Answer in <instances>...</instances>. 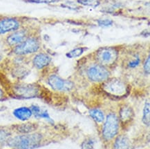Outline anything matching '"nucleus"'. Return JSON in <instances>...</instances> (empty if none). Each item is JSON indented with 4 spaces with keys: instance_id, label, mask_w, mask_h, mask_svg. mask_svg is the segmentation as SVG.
Listing matches in <instances>:
<instances>
[{
    "instance_id": "a878e982",
    "label": "nucleus",
    "mask_w": 150,
    "mask_h": 149,
    "mask_svg": "<svg viewBox=\"0 0 150 149\" xmlns=\"http://www.w3.org/2000/svg\"><path fill=\"white\" fill-rule=\"evenodd\" d=\"M143 70L146 74H149L150 72V56L148 55L145 59V62L143 64Z\"/></svg>"
},
{
    "instance_id": "412c9836",
    "label": "nucleus",
    "mask_w": 150,
    "mask_h": 149,
    "mask_svg": "<svg viewBox=\"0 0 150 149\" xmlns=\"http://www.w3.org/2000/svg\"><path fill=\"white\" fill-rule=\"evenodd\" d=\"M78 4L82 6H90L93 8H96L100 5L99 0H77Z\"/></svg>"
},
{
    "instance_id": "423d86ee",
    "label": "nucleus",
    "mask_w": 150,
    "mask_h": 149,
    "mask_svg": "<svg viewBox=\"0 0 150 149\" xmlns=\"http://www.w3.org/2000/svg\"><path fill=\"white\" fill-rule=\"evenodd\" d=\"M118 57V51L114 48H101L96 51L95 59L98 64L107 66H111L116 62Z\"/></svg>"
},
{
    "instance_id": "6ab92c4d",
    "label": "nucleus",
    "mask_w": 150,
    "mask_h": 149,
    "mask_svg": "<svg viewBox=\"0 0 150 149\" xmlns=\"http://www.w3.org/2000/svg\"><path fill=\"white\" fill-rule=\"evenodd\" d=\"M11 133L6 129H0V146L7 144L8 141L11 138Z\"/></svg>"
},
{
    "instance_id": "aec40b11",
    "label": "nucleus",
    "mask_w": 150,
    "mask_h": 149,
    "mask_svg": "<svg viewBox=\"0 0 150 149\" xmlns=\"http://www.w3.org/2000/svg\"><path fill=\"white\" fill-rule=\"evenodd\" d=\"M84 48L82 47H78L76 48L71 50L69 51V53H67V57L69 58H76V57H80V55L83 54L84 52Z\"/></svg>"
},
{
    "instance_id": "f8f14e48",
    "label": "nucleus",
    "mask_w": 150,
    "mask_h": 149,
    "mask_svg": "<svg viewBox=\"0 0 150 149\" xmlns=\"http://www.w3.org/2000/svg\"><path fill=\"white\" fill-rule=\"evenodd\" d=\"M51 62V57L46 53H39L33 59V64L37 69H43L44 68L49 66Z\"/></svg>"
},
{
    "instance_id": "b1692460",
    "label": "nucleus",
    "mask_w": 150,
    "mask_h": 149,
    "mask_svg": "<svg viewBox=\"0 0 150 149\" xmlns=\"http://www.w3.org/2000/svg\"><path fill=\"white\" fill-rule=\"evenodd\" d=\"M140 63V59L139 57H135L132 60L128 62V67L130 68H135L139 66Z\"/></svg>"
},
{
    "instance_id": "0eeeda50",
    "label": "nucleus",
    "mask_w": 150,
    "mask_h": 149,
    "mask_svg": "<svg viewBox=\"0 0 150 149\" xmlns=\"http://www.w3.org/2000/svg\"><path fill=\"white\" fill-rule=\"evenodd\" d=\"M86 75L90 81L93 82H104L110 76V72L107 67L99 64H95L88 67Z\"/></svg>"
},
{
    "instance_id": "bb28decb",
    "label": "nucleus",
    "mask_w": 150,
    "mask_h": 149,
    "mask_svg": "<svg viewBox=\"0 0 150 149\" xmlns=\"http://www.w3.org/2000/svg\"><path fill=\"white\" fill-rule=\"evenodd\" d=\"M4 97V91H2V89L0 88V99H2Z\"/></svg>"
},
{
    "instance_id": "9d476101",
    "label": "nucleus",
    "mask_w": 150,
    "mask_h": 149,
    "mask_svg": "<svg viewBox=\"0 0 150 149\" xmlns=\"http://www.w3.org/2000/svg\"><path fill=\"white\" fill-rule=\"evenodd\" d=\"M28 36H30L28 29L21 28L19 30L9 33L6 38V43L9 46L14 48L23 42Z\"/></svg>"
},
{
    "instance_id": "4be33fe9",
    "label": "nucleus",
    "mask_w": 150,
    "mask_h": 149,
    "mask_svg": "<svg viewBox=\"0 0 150 149\" xmlns=\"http://www.w3.org/2000/svg\"><path fill=\"white\" fill-rule=\"evenodd\" d=\"M81 149H94L93 139H86L81 144Z\"/></svg>"
},
{
    "instance_id": "1a4fd4ad",
    "label": "nucleus",
    "mask_w": 150,
    "mask_h": 149,
    "mask_svg": "<svg viewBox=\"0 0 150 149\" xmlns=\"http://www.w3.org/2000/svg\"><path fill=\"white\" fill-rule=\"evenodd\" d=\"M21 21L17 18H0V35H5L14 32L21 28Z\"/></svg>"
},
{
    "instance_id": "20e7f679",
    "label": "nucleus",
    "mask_w": 150,
    "mask_h": 149,
    "mask_svg": "<svg viewBox=\"0 0 150 149\" xmlns=\"http://www.w3.org/2000/svg\"><path fill=\"white\" fill-rule=\"evenodd\" d=\"M40 48V41L36 36L30 35L23 42L14 47L13 53L18 56L33 54L38 52Z\"/></svg>"
},
{
    "instance_id": "ddd939ff",
    "label": "nucleus",
    "mask_w": 150,
    "mask_h": 149,
    "mask_svg": "<svg viewBox=\"0 0 150 149\" xmlns=\"http://www.w3.org/2000/svg\"><path fill=\"white\" fill-rule=\"evenodd\" d=\"M113 149H131V142L125 135H119L113 143Z\"/></svg>"
},
{
    "instance_id": "dca6fc26",
    "label": "nucleus",
    "mask_w": 150,
    "mask_h": 149,
    "mask_svg": "<svg viewBox=\"0 0 150 149\" xmlns=\"http://www.w3.org/2000/svg\"><path fill=\"white\" fill-rule=\"evenodd\" d=\"M30 110H31L32 113L36 117H41L45 118V119L49 120V121L52 122L51 118L50 117V115L48 113L47 110H43L38 106H32L30 107Z\"/></svg>"
},
{
    "instance_id": "f257e3e1",
    "label": "nucleus",
    "mask_w": 150,
    "mask_h": 149,
    "mask_svg": "<svg viewBox=\"0 0 150 149\" xmlns=\"http://www.w3.org/2000/svg\"><path fill=\"white\" fill-rule=\"evenodd\" d=\"M42 136L40 133H27L11 137L8 146L15 149H33L40 146Z\"/></svg>"
},
{
    "instance_id": "cd10ccee",
    "label": "nucleus",
    "mask_w": 150,
    "mask_h": 149,
    "mask_svg": "<svg viewBox=\"0 0 150 149\" xmlns=\"http://www.w3.org/2000/svg\"><path fill=\"white\" fill-rule=\"evenodd\" d=\"M1 59H2V57H1V55H0V62H1Z\"/></svg>"
},
{
    "instance_id": "f3484780",
    "label": "nucleus",
    "mask_w": 150,
    "mask_h": 149,
    "mask_svg": "<svg viewBox=\"0 0 150 149\" xmlns=\"http://www.w3.org/2000/svg\"><path fill=\"white\" fill-rule=\"evenodd\" d=\"M89 114L92 119L97 123H102L105 119L104 112L101 110L98 109V108L91 109L89 111Z\"/></svg>"
},
{
    "instance_id": "4468645a",
    "label": "nucleus",
    "mask_w": 150,
    "mask_h": 149,
    "mask_svg": "<svg viewBox=\"0 0 150 149\" xmlns=\"http://www.w3.org/2000/svg\"><path fill=\"white\" fill-rule=\"evenodd\" d=\"M13 115L18 119L22 120V121H26L31 117L33 113L30 108L20 107V108H16L13 111Z\"/></svg>"
},
{
    "instance_id": "f03ea898",
    "label": "nucleus",
    "mask_w": 150,
    "mask_h": 149,
    "mask_svg": "<svg viewBox=\"0 0 150 149\" xmlns=\"http://www.w3.org/2000/svg\"><path fill=\"white\" fill-rule=\"evenodd\" d=\"M103 89L106 93L116 97L125 96L128 91V87L125 82L118 78H109L104 82Z\"/></svg>"
},
{
    "instance_id": "39448f33",
    "label": "nucleus",
    "mask_w": 150,
    "mask_h": 149,
    "mask_svg": "<svg viewBox=\"0 0 150 149\" xmlns=\"http://www.w3.org/2000/svg\"><path fill=\"white\" fill-rule=\"evenodd\" d=\"M11 90L13 95L23 99L33 98L40 93V86L34 84H17L13 86Z\"/></svg>"
},
{
    "instance_id": "6e6552de",
    "label": "nucleus",
    "mask_w": 150,
    "mask_h": 149,
    "mask_svg": "<svg viewBox=\"0 0 150 149\" xmlns=\"http://www.w3.org/2000/svg\"><path fill=\"white\" fill-rule=\"evenodd\" d=\"M48 84L52 89L59 92L69 91L74 88V84L71 82L64 79L57 74H51L48 78Z\"/></svg>"
},
{
    "instance_id": "393cba45",
    "label": "nucleus",
    "mask_w": 150,
    "mask_h": 149,
    "mask_svg": "<svg viewBox=\"0 0 150 149\" xmlns=\"http://www.w3.org/2000/svg\"><path fill=\"white\" fill-rule=\"evenodd\" d=\"M113 24V21L111 20H98V24L101 27H109Z\"/></svg>"
},
{
    "instance_id": "5701e85b",
    "label": "nucleus",
    "mask_w": 150,
    "mask_h": 149,
    "mask_svg": "<svg viewBox=\"0 0 150 149\" xmlns=\"http://www.w3.org/2000/svg\"><path fill=\"white\" fill-rule=\"evenodd\" d=\"M25 2L33 4H53L58 2L59 0H24Z\"/></svg>"
},
{
    "instance_id": "2eb2a0df",
    "label": "nucleus",
    "mask_w": 150,
    "mask_h": 149,
    "mask_svg": "<svg viewBox=\"0 0 150 149\" xmlns=\"http://www.w3.org/2000/svg\"><path fill=\"white\" fill-rule=\"evenodd\" d=\"M37 129V125L33 123H24L17 126L16 130L19 133L22 134H27V133H33Z\"/></svg>"
},
{
    "instance_id": "9b49d317",
    "label": "nucleus",
    "mask_w": 150,
    "mask_h": 149,
    "mask_svg": "<svg viewBox=\"0 0 150 149\" xmlns=\"http://www.w3.org/2000/svg\"><path fill=\"white\" fill-rule=\"evenodd\" d=\"M134 117V112L132 107L128 106V105H124L120 108V111H119V121L121 124H127L132 121Z\"/></svg>"
},
{
    "instance_id": "7ed1b4c3",
    "label": "nucleus",
    "mask_w": 150,
    "mask_h": 149,
    "mask_svg": "<svg viewBox=\"0 0 150 149\" xmlns=\"http://www.w3.org/2000/svg\"><path fill=\"white\" fill-rule=\"evenodd\" d=\"M119 125L120 121L118 116L114 112H110L106 117L103 127L102 135L104 139L106 141H109L114 138L118 133Z\"/></svg>"
},
{
    "instance_id": "a211bd4d",
    "label": "nucleus",
    "mask_w": 150,
    "mask_h": 149,
    "mask_svg": "<svg viewBox=\"0 0 150 149\" xmlns=\"http://www.w3.org/2000/svg\"><path fill=\"white\" fill-rule=\"evenodd\" d=\"M142 121L143 124L147 127H149L150 124V104L149 100L146 101L145 106L143 108V118H142Z\"/></svg>"
}]
</instances>
